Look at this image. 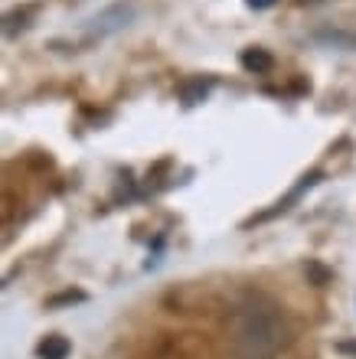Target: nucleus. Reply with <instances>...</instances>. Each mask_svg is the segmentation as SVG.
<instances>
[{"label":"nucleus","instance_id":"nucleus-1","mask_svg":"<svg viewBox=\"0 0 356 359\" xmlns=\"http://www.w3.org/2000/svg\"><path fill=\"white\" fill-rule=\"evenodd\" d=\"M288 343V323L262 297L242 304L232 320V353L239 359H275Z\"/></svg>","mask_w":356,"mask_h":359},{"label":"nucleus","instance_id":"nucleus-2","mask_svg":"<svg viewBox=\"0 0 356 359\" xmlns=\"http://www.w3.org/2000/svg\"><path fill=\"white\" fill-rule=\"evenodd\" d=\"M134 13H138V10H134V4H112V7H105L98 17L88 20L82 46H95V43H102V39L114 36L118 29H124L128 23H131Z\"/></svg>","mask_w":356,"mask_h":359},{"label":"nucleus","instance_id":"nucleus-3","mask_svg":"<svg viewBox=\"0 0 356 359\" xmlns=\"http://www.w3.org/2000/svg\"><path fill=\"white\" fill-rule=\"evenodd\" d=\"M239 62H242V69H245V72H252V76H265V72H272V69H275V56L268 53V49H262V46L242 49Z\"/></svg>","mask_w":356,"mask_h":359},{"label":"nucleus","instance_id":"nucleus-4","mask_svg":"<svg viewBox=\"0 0 356 359\" xmlns=\"http://www.w3.org/2000/svg\"><path fill=\"white\" fill-rule=\"evenodd\" d=\"M314 39H317V43H324V46H334V49H350V53L356 49V29H343V27L317 29V33H314Z\"/></svg>","mask_w":356,"mask_h":359},{"label":"nucleus","instance_id":"nucleus-5","mask_svg":"<svg viewBox=\"0 0 356 359\" xmlns=\"http://www.w3.org/2000/svg\"><path fill=\"white\" fill-rule=\"evenodd\" d=\"M72 353V343L66 337H46V340L37 346V356L39 359H66Z\"/></svg>","mask_w":356,"mask_h":359},{"label":"nucleus","instance_id":"nucleus-6","mask_svg":"<svg viewBox=\"0 0 356 359\" xmlns=\"http://www.w3.org/2000/svg\"><path fill=\"white\" fill-rule=\"evenodd\" d=\"M33 13H37V7H23V10L7 13V17H4V33H7V36H17V29H27L29 27L27 20L33 17Z\"/></svg>","mask_w":356,"mask_h":359},{"label":"nucleus","instance_id":"nucleus-7","mask_svg":"<svg viewBox=\"0 0 356 359\" xmlns=\"http://www.w3.org/2000/svg\"><path fill=\"white\" fill-rule=\"evenodd\" d=\"M206 92H209V82H203V79H190V82H183V86H180V98H183L187 104L203 102V98H206Z\"/></svg>","mask_w":356,"mask_h":359},{"label":"nucleus","instance_id":"nucleus-8","mask_svg":"<svg viewBox=\"0 0 356 359\" xmlns=\"http://www.w3.org/2000/svg\"><path fill=\"white\" fill-rule=\"evenodd\" d=\"M75 301H85V294H62V297H53V301H49V307H59V304H75Z\"/></svg>","mask_w":356,"mask_h":359},{"label":"nucleus","instance_id":"nucleus-9","mask_svg":"<svg viewBox=\"0 0 356 359\" xmlns=\"http://www.w3.org/2000/svg\"><path fill=\"white\" fill-rule=\"evenodd\" d=\"M245 4H249L252 10H268V7H275L278 0H245Z\"/></svg>","mask_w":356,"mask_h":359},{"label":"nucleus","instance_id":"nucleus-10","mask_svg":"<svg viewBox=\"0 0 356 359\" xmlns=\"http://www.w3.org/2000/svg\"><path fill=\"white\" fill-rule=\"evenodd\" d=\"M301 7H317V4H327V0H298Z\"/></svg>","mask_w":356,"mask_h":359}]
</instances>
